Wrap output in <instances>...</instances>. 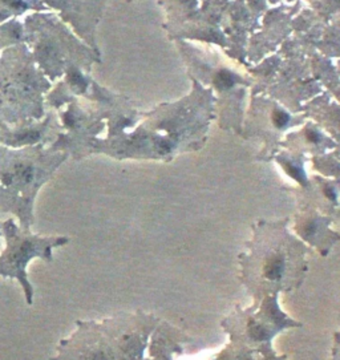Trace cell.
I'll return each mask as SVG.
<instances>
[{"label":"cell","instance_id":"cell-1","mask_svg":"<svg viewBox=\"0 0 340 360\" xmlns=\"http://www.w3.org/2000/svg\"><path fill=\"white\" fill-rule=\"evenodd\" d=\"M269 234L255 235L251 254L243 262V275L248 286H255L257 294L289 290L300 285L307 263L304 247L294 241L286 231V223L267 225ZM262 234H266L263 231Z\"/></svg>","mask_w":340,"mask_h":360},{"label":"cell","instance_id":"cell-2","mask_svg":"<svg viewBox=\"0 0 340 360\" xmlns=\"http://www.w3.org/2000/svg\"><path fill=\"white\" fill-rule=\"evenodd\" d=\"M6 247L0 254V277L18 281L22 286L27 305L34 303V286L28 279L27 267L32 259L39 258L52 262V250L67 245L69 238L64 235L41 237L22 229L12 218L2 222Z\"/></svg>","mask_w":340,"mask_h":360},{"label":"cell","instance_id":"cell-3","mask_svg":"<svg viewBox=\"0 0 340 360\" xmlns=\"http://www.w3.org/2000/svg\"><path fill=\"white\" fill-rule=\"evenodd\" d=\"M78 330L61 340L57 355L49 360H117L115 351L104 340L93 339L89 323L77 322Z\"/></svg>","mask_w":340,"mask_h":360},{"label":"cell","instance_id":"cell-4","mask_svg":"<svg viewBox=\"0 0 340 360\" xmlns=\"http://www.w3.org/2000/svg\"><path fill=\"white\" fill-rule=\"evenodd\" d=\"M295 230L303 241L315 246L319 251H322L323 255H327L333 242L339 239L337 233L329 230L328 221H324L318 216H308L299 219L295 225Z\"/></svg>","mask_w":340,"mask_h":360},{"label":"cell","instance_id":"cell-5","mask_svg":"<svg viewBox=\"0 0 340 360\" xmlns=\"http://www.w3.org/2000/svg\"><path fill=\"white\" fill-rule=\"evenodd\" d=\"M37 171L31 163L19 162L12 170L0 171V186L8 190L12 188L27 189L36 182Z\"/></svg>","mask_w":340,"mask_h":360},{"label":"cell","instance_id":"cell-6","mask_svg":"<svg viewBox=\"0 0 340 360\" xmlns=\"http://www.w3.org/2000/svg\"><path fill=\"white\" fill-rule=\"evenodd\" d=\"M215 84L219 88H230L234 84V77L229 72H219L215 78Z\"/></svg>","mask_w":340,"mask_h":360},{"label":"cell","instance_id":"cell-7","mask_svg":"<svg viewBox=\"0 0 340 360\" xmlns=\"http://www.w3.org/2000/svg\"><path fill=\"white\" fill-rule=\"evenodd\" d=\"M287 173L291 175L292 178L300 182V184H304V182H306V175H304V171L302 170V167L289 163V165H287Z\"/></svg>","mask_w":340,"mask_h":360},{"label":"cell","instance_id":"cell-8","mask_svg":"<svg viewBox=\"0 0 340 360\" xmlns=\"http://www.w3.org/2000/svg\"><path fill=\"white\" fill-rule=\"evenodd\" d=\"M273 120H274V124H275V125L279 126V128H283V126L287 125L290 117L287 113H285V112L277 111V112H274Z\"/></svg>","mask_w":340,"mask_h":360},{"label":"cell","instance_id":"cell-9","mask_svg":"<svg viewBox=\"0 0 340 360\" xmlns=\"http://www.w3.org/2000/svg\"><path fill=\"white\" fill-rule=\"evenodd\" d=\"M37 138H39V134L34 133V132H30V133H26V134H23V136H19L18 141L19 142H32V141H36Z\"/></svg>","mask_w":340,"mask_h":360},{"label":"cell","instance_id":"cell-10","mask_svg":"<svg viewBox=\"0 0 340 360\" xmlns=\"http://www.w3.org/2000/svg\"><path fill=\"white\" fill-rule=\"evenodd\" d=\"M69 77H70V81L73 82L74 85H80V86L84 85V80H82V77L77 73V72H73V73H70Z\"/></svg>","mask_w":340,"mask_h":360},{"label":"cell","instance_id":"cell-11","mask_svg":"<svg viewBox=\"0 0 340 360\" xmlns=\"http://www.w3.org/2000/svg\"><path fill=\"white\" fill-rule=\"evenodd\" d=\"M307 137H308V141L311 142H318L319 141V134L314 130H310L308 133H307Z\"/></svg>","mask_w":340,"mask_h":360},{"label":"cell","instance_id":"cell-12","mask_svg":"<svg viewBox=\"0 0 340 360\" xmlns=\"http://www.w3.org/2000/svg\"><path fill=\"white\" fill-rule=\"evenodd\" d=\"M10 4H11V7L18 8V10H20V8H26V4L23 3V2H19V0H12V2H10Z\"/></svg>","mask_w":340,"mask_h":360},{"label":"cell","instance_id":"cell-13","mask_svg":"<svg viewBox=\"0 0 340 360\" xmlns=\"http://www.w3.org/2000/svg\"><path fill=\"white\" fill-rule=\"evenodd\" d=\"M65 123H67L68 125H72V123H73V121H72V119H70L69 116H67V117H65Z\"/></svg>","mask_w":340,"mask_h":360},{"label":"cell","instance_id":"cell-14","mask_svg":"<svg viewBox=\"0 0 340 360\" xmlns=\"http://www.w3.org/2000/svg\"><path fill=\"white\" fill-rule=\"evenodd\" d=\"M3 237V230H2V223H0V239ZM0 245H2V242H0Z\"/></svg>","mask_w":340,"mask_h":360}]
</instances>
